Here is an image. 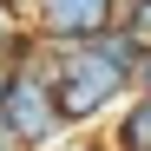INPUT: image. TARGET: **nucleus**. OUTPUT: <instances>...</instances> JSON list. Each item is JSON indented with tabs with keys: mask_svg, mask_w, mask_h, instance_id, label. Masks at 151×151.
I'll return each instance as SVG.
<instances>
[{
	"mask_svg": "<svg viewBox=\"0 0 151 151\" xmlns=\"http://www.w3.org/2000/svg\"><path fill=\"white\" fill-rule=\"evenodd\" d=\"M33 40L46 46H86L105 27H118V0H27Z\"/></svg>",
	"mask_w": 151,
	"mask_h": 151,
	"instance_id": "obj_3",
	"label": "nucleus"
},
{
	"mask_svg": "<svg viewBox=\"0 0 151 151\" xmlns=\"http://www.w3.org/2000/svg\"><path fill=\"white\" fill-rule=\"evenodd\" d=\"M112 151H151V99L138 92L132 105L118 112V132H112Z\"/></svg>",
	"mask_w": 151,
	"mask_h": 151,
	"instance_id": "obj_4",
	"label": "nucleus"
},
{
	"mask_svg": "<svg viewBox=\"0 0 151 151\" xmlns=\"http://www.w3.org/2000/svg\"><path fill=\"white\" fill-rule=\"evenodd\" d=\"M132 79H138V92L151 99V46H145V59H138V72H132Z\"/></svg>",
	"mask_w": 151,
	"mask_h": 151,
	"instance_id": "obj_6",
	"label": "nucleus"
},
{
	"mask_svg": "<svg viewBox=\"0 0 151 151\" xmlns=\"http://www.w3.org/2000/svg\"><path fill=\"white\" fill-rule=\"evenodd\" d=\"M7 40H13V7L0 0V46H7Z\"/></svg>",
	"mask_w": 151,
	"mask_h": 151,
	"instance_id": "obj_7",
	"label": "nucleus"
},
{
	"mask_svg": "<svg viewBox=\"0 0 151 151\" xmlns=\"http://www.w3.org/2000/svg\"><path fill=\"white\" fill-rule=\"evenodd\" d=\"M46 79H53V99H59L66 125H92L105 105H118L125 86H132V66H118L99 40H86V46H59L53 66H46Z\"/></svg>",
	"mask_w": 151,
	"mask_h": 151,
	"instance_id": "obj_1",
	"label": "nucleus"
},
{
	"mask_svg": "<svg viewBox=\"0 0 151 151\" xmlns=\"http://www.w3.org/2000/svg\"><path fill=\"white\" fill-rule=\"evenodd\" d=\"M7 86H13V72H0V112H7Z\"/></svg>",
	"mask_w": 151,
	"mask_h": 151,
	"instance_id": "obj_8",
	"label": "nucleus"
},
{
	"mask_svg": "<svg viewBox=\"0 0 151 151\" xmlns=\"http://www.w3.org/2000/svg\"><path fill=\"white\" fill-rule=\"evenodd\" d=\"M59 151H112V145H59Z\"/></svg>",
	"mask_w": 151,
	"mask_h": 151,
	"instance_id": "obj_9",
	"label": "nucleus"
},
{
	"mask_svg": "<svg viewBox=\"0 0 151 151\" xmlns=\"http://www.w3.org/2000/svg\"><path fill=\"white\" fill-rule=\"evenodd\" d=\"M118 27L138 46H151V0H118Z\"/></svg>",
	"mask_w": 151,
	"mask_h": 151,
	"instance_id": "obj_5",
	"label": "nucleus"
},
{
	"mask_svg": "<svg viewBox=\"0 0 151 151\" xmlns=\"http://www.w3.org/2000/svg\"><path fill=\"white\" fill-rule=\"evenodd\" d=\"M66 132V112L53 99V79H46V66H20L13 86H7V112H0V138L13 151H46L59 145Z\"/></svg>",
	"mask_w": 151,
	"mask_h": 151,
	"instance_id": "obj_2",
	"label": "nucleus"
}]
</instances>
